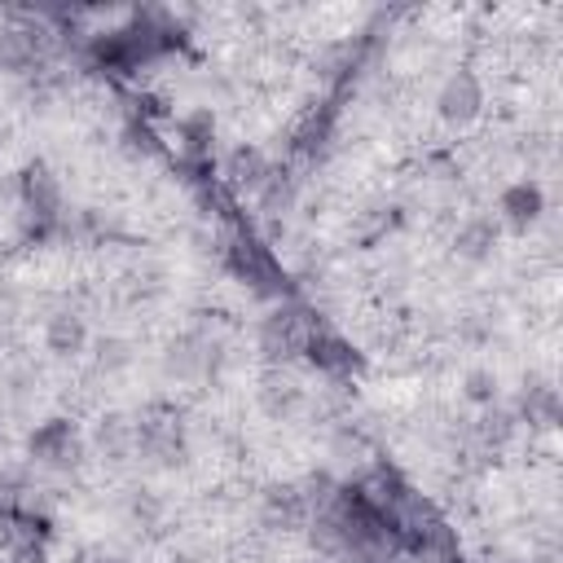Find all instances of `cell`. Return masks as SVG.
<instances>
[{
  "instance_id": "obj_1",
  "label": "cell",
  "mask_w": 563,
  "mask_h": 563,
  "mask_svg": "<svg viewBox=\"0 0 563 563\" xmlns=\"http://www.w3.org/2000/svg\"><path fill=\"white\" fill-rule=\"evenodd\" d=\"M26 453H31V462H40L48 471H75L84 462V440L70 418H44L26 435Z\"/></svg>"
},
{
  "instance_id": "obj_2",
  "label": "cell",
  "mask_w": 563,
  "mask_h": 563,
  "mask_svg": "<svg viewBox=\"0 0 563 563\" xmlns=\"http://www.w3.org/2000/svg\"><path fill=\"white\" fill-rule=\"evenodd\" d=\"M132 444L141 449V457H150L154 466H180L189 457V440L176 413H150L132 427Z\"/></svg>"
},
{
  "instance_id": "obj_3",
  "label": "cell",
  "mask_w": 563,
  "mask_h": 563,
  "mask_svg": "<svg viewBox=\"0 0 563 563\" xmlns=\"http://www.w3.org/2000/svg\"><path fill=\"white\" fill-rule=\"evenodd\" d=\"M18 198L26 220H62V185L48 163H26L18 172Z\"/></svg>"
},
{
  "instance_id": "obj_4",
  "label": "cell",
  "mask_w": 563,
  "mask_h": 563,
  "mask_svg": "<svg viewBox=\"0 0 563 563\" xmlns=\"http://www.w3.org/2000/svg\"><path fill=\"white\" fill-rule=\"evenodd\" d=\"M435 110L449 128H466L479 119L484 110V84L471 75V70H453L444 84H440V97H435Z\"/></svg>"
},
{
  "instance_id": "obj_5",
  "label": "cell",
  "mask_w": 563,
  "mask_h": 563,
  "mask_svg": "<svg viewBox=\"0 0 563 563\" xmlns=\"http://www.w3.org/2000/svg\"><path fill=\"white\" fill-rule=\"evenodd\" d=\"M308 339H312V330H308L303 317L290 312V308H277V312L264 317V325H260V347H264L268 361H286V356L303 352Z\"/></svg>"
},
{
  "instance_id": "obj_6",
  "label": "cell",
  "mask_w": 563,
  "mask_h": 563,
  "mask_svg": "<svg viewBox=\"0 0 563 563\" xmlns=\"http://www.w3.org/2000/svg\"><path fill=\"white\" fill-rule=\"evenodd\" d=\"M216 361H220V352H216L211 339H202V334H185V339H176V343L167 347L163 369H167L172 378H180V383H194V378L216 374Z\"/></svg>"
},
{
  "instance_id": "obj_7",
  "label": "cell",
  "mask_w": 563,
  "mask_h": 563,
  "mask_svg": "<svg viewBox=\"0 0 563 563\" xmlns=\"http://www.w3.org/2000/svg\"><path fill=\"white\" fill-rule=\"evenodd\" d=\"M541 211H545V194H541V185H532V180H515V185H506L501 198H497V216H501V224L515 229V233H528V229L541 220Z\"/></svg>"
},
{
  "instance_id": "obj_8",
  "label": "cell",
  "mask_w": 563,
  "mask_h": 563,
  "mask_svg": "<svg viewBox=\"0 0 563 563\" xmlns=\"http://www.w3.org/2000/svg\"><path fill=\"white\" fill-rule=\"evenodd\" d=\"M497 238H501V224L488 220V216H471L457 224L453 233V255L466 260V264H484L493 251H497Z\"/></svg>"
},
{
  "instance_id": "obj_9",
  "label": "cell",
  "mask_w": 563,
  "mask_h": 563,
  "mask_svg": "<svg viewBox=\"0 0 563 563\" xmlns=\"http://www.w3.org/2000/svg\"><path fill=\"white\" fill-rule=\"evenodd\" d=\"M44 347H48L57 361L79 356V352L88 347V325H84V317H79V312H70V308L53 312V317L44 321Z\"/></svg>"
},
{
  "instance_id": "obj_10",
  "label": "cell",
  "mask_w": 563,
  "mask_h": 563,
  "mask_svg": "<svg viewBox=\"0 0 563 563\" xmlns=\"http://www.w3.org/2000/svg\"><path fill=\"white\" fill-rule=\"evenodd\" d=\"M519 418L528 427H541V431H550L559 422V391L550 387V378H541V374L523 378V387H519Z\"/></svg>"
},
{
  "instance_id": "obj_11",
  "label": "cell",
  "mask_w": 563,
  "mask_h": 563,
  "mask_svg": "<svg viewBox=\"0 0 563 563\" xmlns=\"http://www.w3.org/2000/svg\"><path fill=\"white\" fill-rule=\"evenodd\" d=\"M308 501H303V493L295 488V484H282V488H268L264 493V519L273 523V528H299L303 519H308Z\"/></svg>"
},
{
  "instance_id": "obj_12",
  "label": "cell",
  "mask_w": 563,
  "mask_h": 563,
  "mask_svg": "<svg viewBox=\"0 0 563 563\" xmlns=\"http://www.w3.org/2000/svg\"><path fill=\"white\" fill-rule=\"evenodd\" d=\"M224 172H229V180L242 185V189H264V185L273 180V167H268V158H264L255 145H238V150L229 154Z\"/></svg>"
},
{
  "instance_id": "obj_13",
  "label": "cell",
  "mask_w": 563,
  "mask_h": 563,
  "mask_svg": "<svg viewBox=\"0 0 563 563\" xmlns=\"http://www.w3.org/2000/svg\"><path fill=\"white\" fill-rule=\"evenodd\" d=\"M40 57V31H0V66L31 70Z\"/></svg>"
},
{
  "instance_id": "obj_14",
  "label": "cell",
  "mask_w": 563,
  "mask_h": 563,
  "mask_svg": "<svg viewBox=\"0 0 563 563\" xmlns=\"http://www.w3.org/2000/svg\"><path fill=\"white\" fill-rule=\"evenodd\" d=\"M303 352H308L317 365H325V369H352V365H356L352 347H347L343 339H334V334H312Z\"/></svg>"
},
{
  "instance_id": "obj_15",
  "label": "cell",
  "mask_w": 563,
  "mask_h": 563,
  "mask_svg": "<svg viewBox=\"0 0 563 563\" xmlns=\"http://www.w3.org/2000/svg\"><path fill=\"white\" fill-rule=\"evenodd\" d=\"M462 396L471 400V405H497V396H501V383H497V374L493 369H466V378H462Z\"/></svg>"
},
{
  "instance_id": "obj_16",
  "label": "cell",
  "mask_w": 563,
  "mask_h": 563,
  "mask_svg": "<svg viewBox=\"0 0 563 563\" xmlns=\"http://www.w3.org/2000/svg\"><path fill=\"white\" fill-rule=\"evenodd\" d=\"M97 449L110 453V457H123V453L132 449V427H128L123 418H101V427H97Z\"/></svg>"
},
{
  "instance_id": "obj_17",
  "label": "cell",
  "mask_w": 563,
  "mask_h": 563,
  "mask_svg": "<svg viewBox=\"0 0 563 563\" xmlns=\"http://www.w3.org/2000/svg\"><path fill=\"white\" fill-rule=\"evenodd\" d=\"M260 405H264V413L286 418V413L299 409V387H295V383H268V387L260 391Z\"/></svg>"
},
{
  "instance_id": "obj_18",
  "label": "cell",
  "mask_w": 563,
  "mask_h": 563,
  "mask_svg": "<svg viewBox=\"0 0 563 563\" xmlns=\"http://www.w3.org/2000/svg\"><path fill=\"white\" fill-rule=\"evenodd\" d=\"M180 136H185V145H189L194 154H202V150L211 145V136H216V119H211V110H194V114L180 123Z\"/></svg>"
},
{
  "instance_id": "obj_19",
  "label": "cell",
  "mask_w": 563,
  "mask_h": 563,
  "mask_svg": "<svg viewBox=\"0 0 563 563\" xmlns=\"http://www.w3.org/2000/svg\"><path fill=\"white\" fill-rule=\"evenodd\" d=\"M128 361H132V347L123 339H101L97 343V365L101 369H123Z\"/></svg>"
},
{
  "instance_id": "obj_20",
  "label": "cell",
  "mask_w": 563,
  "mask_h": 563,
  "mask_svg": "<svg viewBox=\"0 0 563 563\" xmlns=\"http://www.w3.org/2000/svg\"><path fill=\"white\" fill-rule=\"evenodd\" d=\"M97 563H114V559H97Z\"/></svg>"
}]
</instances>
